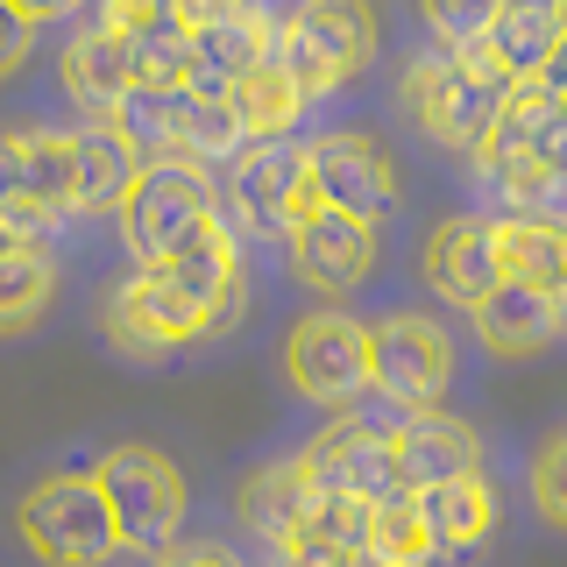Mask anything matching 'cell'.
I'll list each match as a JSON object with an SVG mask.
<instances>
[{"label": "cell", "mask_w": 567, "mask_h": 567, "mask_svg": "<svg viewBox=\"0 0 567 567\" xmlns=\"http://www.w3.org/2000/svg\"><path fill=\"white\" fill-rule=\"evenodd\" d=\"M241 319V241L227 220L199 227L171 262L106 291V341L121 354H171Z\"/></svg>", "instance_id": "obj_1"}, {"label": "cell", "mask_w": 567, "mask_h": 567, "mask_svg": "<svg viewBox=\"0 0 567 567\" xmlns=\"http://www.w3.org/2000/svg\"><path fill=\"white\" fill-rule=\"evenodd\" d=\"M377 50H383V29H377L369 0H298L291 22L277 29L270 58L298 85V100L312 106V100L341 93L348 79H362Z\"/></svg>", "instance_id": "obj_2"}, {"label": "cell", "mask_w": 567, "mask_h": 567, "mask_svg": "<svg viewBox=\"0 0 567 567\" xmlns=\"http://www.w3.org/2000/svg\"><path fill=\"white\" fill-rule=\"evenodd\" d=\"M213 220H220V192H213V177L199 164H185V156L142 164L135 192L121 199V241H128L135 270L171 262L177 248L199 235V227H213Z\"/></svg>", "instance_id": "obj_3"}, {"label": "cell", "mask_w": 567, "mask_h": 567, "mask_svg": "<svg viewBox=\"0 0 567 567\" xmlns=\"http://www.w3.org/2000/svg\"><path fill=\"white\" fill-rule=\"evenodd\" d=\"M93 483L106 496V511H114V532L121 546H135V554H171L177 546V525H185V475H177V461L164 447H106L93 461Z\"/></svg>", "instance_id": "obj_4"}, {"label": "cell", "mask_w": 567, "mask_h": 567, "mask_svg": "<svg viewBox=\"0 0 567 567\" xmlns=\"http://www.w3.org/2000/svg\"><path fill=\"white\" fill-rule=\"evenodd\" d=\"M14 525H22L29 554L43 567H106L121 546L114 511L93 475H43L22 504H14Z\"/></svg>", "instance_id": "obj_5"}, {"label": "cell", "mask_w": 567, "mask_h": 567, "mask_svg": "<svg viewBox=\"0 0 567 567\" xmlns=\"http://www.w3.org/2000/svg\"><path fill=\"white\" fill-rule=\"evenodd\" d=\"M398 93H404V114H412L440 150H461V156H475V142L489 135L496 100H504L483 71H475L468 50H425V58H412Z\"/></svg>", "instance_id": "obj_6"}, {"label": "cell", "mask_w": 567, "mask_h": 567, "mask_svg": "<svg viewBox=\"0 0 567 567\" xmlns=\"http://www.w3.org/2000/svg\"><path fill=\"white\" fill-rule=\"evenodd\" d=\"M454 383V341L425 312H390L369 327V390L390 412H433Z\"/></svg>", "instance_id": "obj_7"}, {"label": "cell", "mask_w": 567, "mask_h": 567, "mask_svg": "<svg viewBox=\"0 0 567 567\" xmlns=\"http://www.w3.org/2000/svg\"><path fill=\"white\" fill-rule=\"evenodd\" d=\"M284 377H291L298 398L348 412V404L369 390V327L348 319L341 306L306 312L291 327V341H284Z\"/></svg>", "instance_id": "obj_8"}, {"label": "cell", "mask_w": 567, "mask_h": 567, "mask_svg": "<svg viewBox=\"0 0 567 567\" xmlns=\"http://www.w3.org/2000/svg\"><path fill=\"white\" fill-rule=\"evenodd\" d=\"M227 213L235 227L262 241H291V227L312 213L306 192V142H248V150L227 164Z\"/></svg>", "instance_id": "obj_9"}, {"label": "cell", "mask_w": 567, "mask_h": 567, "mask_svg": "<svg viewBox=\"0 0 567 567\" xmlns=\"http://www.w3.org/2000/svg\"><path fill=\"white\" fill-rule=\"evenodd\" d=\"M475 171L496 177V171H539L567 185V106L546 93L539 79L511 85L489 114V135L475 142Z\"/></svg>", "instance_id": "obj_10"}, {"label": "cell", "mask_w": 567, "mask_h": 567, "mask_svg": "<svg viewBox=\"0 0 567 567\" xmlns=\"http://www.w3.org/2000/svg\"><path fill=\"white\" fill-rule=\"evenodd\" d=\"M306 192L312 206L377 227L398 213V164L377 135H319L306 142Z\"/></svg>", "instance_id": "obj_11"}, {"label": "cell", "mask_w": 567, "mask_h": 567, "mask_svg": "<svg viewBox=\"0 0 567 567\" xmlns=\"http://www.w3.org/2000/svg\"><path fill=\"white\" fill-rule=\"evenodd\" d=\"M298 468L312 475L319 496H354V504H377V496L398 489V461H390V425L377 419H333L319 425L298 454Z\"/></svg>", "instance_id": "obj_12"}, {"label": "cell", "mask_w": 567, "mask_h": 567, "mask_svg": "<svg viewBox=\"0 0 567 567\" xmlns=\"http://www.w3.org/2000/svg\"><path fill=\"white\" fill-rule=\"evenodd\" d=\"M390 461H398V489H440L461 475H483V440L454 412H398L390 425Z\"/></svg>", "instance_id": "obj_13"}, {"label": "cell", "mask_w": 567, "mask_h": 567, "mask_svg": "<svg viewBox=\"0 0 567 567\" xmlns=\"http://www.w3.org/2000/svg\"><path fill=\"white\" fill-rule=\"evenodd\" d=\"M284 248H291L298 284H312L319 298H348L354 284H369V270H377V227L348 220V213H327V206H312Z\"/></svg>", "instance_id": "obj_14"}, {"label": "cell", "mask_w": 567, "mask_h": 567, "mask_svg": "<svg viewBox=\"0 0 567 567\" xmlns=\"http://www.w3.org/2000/svg\"><path fill=\"white\" fill-rule=\"evenodd\" d=\"M277 43V22L262 8H235L220 22H199L192 29V58H185V93L192 100H227L235 85L270 58Z\"/></svg>", "instance_id": "obj_15"}, {"label": "cell", "mask_w": 567, "mask_h": 567, "mask_svg": "<svg viewBox=\"0 0 567 567\" xmlns=\"http://www.w3.org/2000/svg\"><path fill=\"white\" fill-rule=\"evenodd\" d=\"M425 284H433L447 306H483V298L504 284V262H496V220L483 213H454L425 235Z\"/></svg>", "instance_id": "obj_16"}, {"label": "cell", "mask_w": 567, "mask_h": 567, "mask_svg": "<svg viewBox=\"0 0 567 567\" xmlns=\"http://www.w3.org/2000/svg\"><path fill=\"white\" fill-rule=\"evenodd\" d=\"M554 50H560V8L554 0H504L489 35L468 50V58H475V71H483L496 93H511V85L539 79Z\"/></svg>", "instance_id": "obj_17"}, {"label": "cell", "mask_w": 567, "mask_h": 567, "mask_svg": "<svg viewBox=\"0 0 567 567\" xmlns=\"http://www.w3.org/2000/svg\"><path fill=\"white\" fill-rule=\"evenodd\" d=\"M135 177H142V156L121 142L114 121H85L71 135V213H121Z\"/></svg>", "instance_id": "obj_18"}, {"label": "cell", "mask_w": 567, "mask_h": 567, "mask_svg": "<svg viewBox=\"0 0 567 567\" xmlns=\"http://www.w3.org/2000/svg\"><path fill=\"white\" fill-rule=\"evenodd\" d=\"M312 504H319V489H312V475L298 468V454H291V461H262V468L241 483V496H235L241 525L256 532L270 554H277L284 539H298V532H306Z\"/></svg>", "instance_id": "obj_19"}, {"label": "cell", "mask_w": 567, "mask_h": 567, "mask_svg": "<svg viewBox=\"0 0 567 567\" xmlns=\"http://www.w3.org/2000/svg\"><path fill=\"white\" fill-rule=\"evenodd\" d=\"M419 496V518L425 532H433V554L447 560H468L489 546L496 532V489L483 483V475H461V483H440V489H412Z\"/></svg>", "instance_id": "obj_20"}, {"label": "cell", "mask_w": 567, "mask_h": 567, "mask_svg": "<svg viewBox=\"0 0 567 567\" xmlns=\"http://www.w3.org/2000/svg\"><path fill=\"white\" fill-rule=\"evenodd\" d=\"M475 333H483L489 354L525 362V354H539V348L560 341V312H554V298L532 291V284H496L483 306H475Z\"/></svg>", "instance_id": "obj_21"}, {"label": "cell", "mask_w": 567, "mask_h": 567, "mask_svg": "<svg viewBox=\"0 0 567 567\" xmlns=\"http://www.w3.org/2000/svg\"><path fill=\"white\" fill-rule=\"evenodd\" d=\"M192 100L185 85H128L114 106V128L121 142L142 156V164H164V156H185V121H192Z\"/></svg>", "instance_id": "obj_22"}, {"label": "cell", "mask_w": 567, "mask_h": 567, "mask_svg": "<svg viewBox=\"0 0 567 567\" xmlns=\"http://www.w3.org/2000/svg\"><path fill=\"white\" fill-rule=\"evenodd\" d=\"M135 85V71H128V50H121V35H106V29H85V35H71V50H64V93L79 114H93V121H114V106L121 93Z\"/></svg>", "instance_id": "obj_23"}, {"label": "cell", "mask_w": 567, "mask_h": 567, "mask_svg": "<svg viewBox=\"0 0 567 567\" xmlns=\"http://www.w3.org/2000/svg\"><path fill=\"white\" fill-rule=\"evenodd\" d=\"M362 560L377 567H433V532L419 518V496L412 489H390L369 504V525H362Z\"/></svg>", "instance_id": "obj_24"}, {"label": "cell", "mask_w": 567, "mask_h": 567, "mask_svg": "<svg viewBox=\"0 0 567 567\" xmlns=\"http://www.w3.org/2000/svg\"><path fill=\"white\" fill-rule=\"evenodd\" d=\"M227 106H235V121H241L248 142H284L291 121L306 114V100H298V85L277 71V58H262L256 71H248L235 93H227Z\"/></svg>", "instance_id": "obj_25"}, {"label": "cell", "mask_w": 567, "mask_h": 567, "mask_svg": "<svg viewBox=\"0 0 567 567\" xmlns=\"http://www.w3.org/2000/svg\"><path fill=\"white\" fill-rule=\"evenodd\" d=\"M50 298H58V262L43 241L0 256V333H29L50 312Z\"/></svg>", "instance_id": "obj_26"}, {"label": "cell", "mask_w": 567, "mask_h": 567, "mask_svg": "<svg viewBox=\"0 0 567 567\" xmlns=\"http://www.w3.org/2000/svg\"><path fill=\"white\" fill-rule=\"evenodd\" d=\"M496 262L504 284H532V291H554L560 284V220H496Z\"/></svg>", "instance_id": "obj_27"}, {"label": "cell", "mask_w": 567, "mask_h": 567, "mask_svg": "<svg viewBox=\"0 0 567 567\" xmlns=\"http://www.w3.org/2000/svg\"><path fill=\"white\" fill-rule=\"evenodd\" d=\"M22 164H29V206L43 213V220L71 213V135L22 128Z\"/></svg>", "instance_id": "obj_28"}, {"label": "cell", "mask_w": 567, "mask_h": 567, "mask_svg": "<svg viewBox=\"0 0 567 567\" xmlns=\"http://www.w3.org/2000/svg\"><path fill=\"white\" fill-rule=\"evenodd\" d=\"M121 50H128V71L135 85H185V58H192V29L177 22V14H164V22L121 35Z\"/></svg>", "instance_id": "obj_29"}, {"label": "cell", "mask_w": 567, "mask_h": 567, "mask_svg": "<svg viewBox=\"0 0 567 567\" xmlns=\"http://www.w3.org/2000/svg\"><path fill=\"white\" fill-rule=\"evenodd\" d=\"M248 150V135H241V121H235V106L227 100H199L192 106V121H185V164H235V156Z\"/></svg>", "instance_id": "obj_30"}, {"label": "cell", "mask_w": 567, "mask_h": 567, "mask_svg": "<svg viewBox=\"0 0 567 567\" xmlns=\"http://www.w3.org/2000/svg\"><path fill=\"white\" fill-rule=\"evenodd\" d=\"M496 8H504V0H419V14H425V29L440 35V50H475L489 35Z\"/></svg>", "instance_id": "obj_31"}, {"label": "cell", "mask_w": 567, "mask_h": 567, "mask_svg": "<svg viewBox=\"0 0 567 567\" xmlns=\"http://www.w3.org/2000/svg\"><path fill=\"white\" fill-rule=\"evenodd\" d=\"M532 504H539L546 525L567 532V433H554L539 454H532Z\"/></svg>", "instance_id": "obj_32"}, {"label": "cell", "mask_w": 567, "mask_h": 567, "mask_svg": "<svg viewBox=\"0 0 567 567\" xmlns=\"http://www.w3.org/2000/svg\"><path fill=\"white\" fill-rule=\"evenodd\" d=\"M100 8V22L106 35H135V29H150V22H164V14H177V0H93Z\"/></svg>", "instance_id": "obj_33"}, {"label": "cell", "mask_w": 567, "mask_h": 567, "mask_svg": "<svg viewBox=\"0 0 567 567\" xmlns=\"http://www.w3.org/2000/svg\"><path fill=\"white\" fill-rule=\"evenodd\" d=\"M29 50H35V22H29V14H14L8 0H0V79H8V71H22Z\"/></svg>", "instance_id": "obj_34"}, {"label": "cell", "mask_w": 567, "mask_h": 567, "mask_svg": "<svg viewBox=\"0 0 567 567\" xmlns=\"http://www.w3.org/2000/svg\"><path fill=\"white\" fill-rule=\"evenodd\" d=\"M150 567H241L227 546H171V554H156Z\"/></svg>", "instance_id": "obj_35"}, {"label": "cell", "mask_w": 567, "mask_h": 567, "mask_svg": "<svg viewBox=\"0 0 567 567\" xmlns=\"http://www.w3.org/2000/svg\"><path fill=\"white\" fill-rule=\"evenodd\" d=\"M8 8H14V14H29V22L43 29V22H58V14H71V8H85V0H8Z\"/></svg>", "instance_id": "obj_36"}, {"label": "cell", "mask_w": 567, "mask_h": 567, "mask_svg": "<svg viewBox=\"0 0 567 567\" xmlns=\"http://www.w3.org/2000/svg\"><path fill=\"white\" fill-rule=\"evenodd\" d=\"M539 85H546V93H554V100L567 106V43L554 50V58H546V71H539Z\"/></svg>", "instance_id": "obj_37"}, {"label": "cell", "mask_w": 567, "mask_h": 567, "mask_svg": "<svg viewBox=\"0 0 567 567\" xmlns=\"http://www.w3.org/2000/svg\"><path fill=\"white\" fill-rule=\"evenodd\" d=\"M560 248H567V220H560ZM546 298H554V312H560V327H567V262H560V284Z\"/></svg>", "instance_id": "obj_38"}, {"label": "cell", "mask_w": 567, "mask_h": 567, "mask_svg": "<svg viewBox=\"0 0 567 567\" xmlns=\"http://www.w3.org/2000/svg\"><path fill=\"white\" fill-rule=\"evenodd\" d=\"M14 248H29V241L14 235V227H8V213H0V256H14Z\"/></svg>", "instance_id": "obj_39"}, {"label": "cell", "mask_w": 567, "mask_h": 567, "mask_svg": "<svg viewBox=\"0 0 567 567\" xmlns=\"http://www.w3.org/2000/svg\"><path fill=\"white\" fill-rule=\"evenodd\" d=\"M554 8H560V43H567V0H554Z\"/></svg>", "instance_id": "obj_40"}]
</instances>
